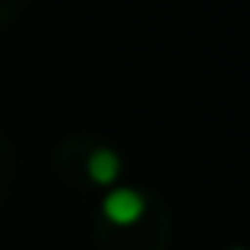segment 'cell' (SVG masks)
Returning a JSON list of instances; mask_svg holds the SVG:
<instances>
[{
    "mask_svg": "<svg viewBox=\"0 0 250 250\" xmlns=\"http://www.w3.org/2000/svg\"><path fill=\"white\" fill-rule=\"evenodd\" d=\"M146 193L136 187H130V184H114V187L104 190L102 203H98V212H102V219L108 222V225L114 228H133L140 225L143 219H146Z\"/></svg>",
    "mask_w": 250,
    "mask_h": 250,
    "instance_id": "obj_1",
    "label": "cell"
},
{
    "mask_svg": "<svg viewBox=\"0 0 250 250\" xmlns=\"http://www.w3.org/2000/svg\"><path fill=\"white\" fill-rule=\"evenodd\" d=\"M228 250H250V247H228Z\"/></svg>",
    "mask_w": 250,
    "mask_h": 250,
    "instance_id": "obj_3",
    "label": "cell"
},
{
    "mask_svg": "<svg viewBox=\"0 0 250 250\" xmlns=\"http://www.w3.org/2000/svg\"><path fill=\"white\" fill-rule=\"evenodd\" d=\"M85 177L95 187H114L124 177V155L114 146H92L85 155Z\"/></svg>",
    "mask_w": 250,
    "mask_h": 250,
    "instance_id": "obj_2",
    "label": "cell"
}]
</instances>
